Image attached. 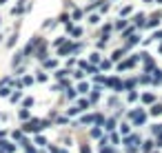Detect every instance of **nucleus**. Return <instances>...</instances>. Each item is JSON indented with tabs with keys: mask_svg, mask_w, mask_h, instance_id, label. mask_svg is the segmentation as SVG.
<instances>
[]
</instances>
